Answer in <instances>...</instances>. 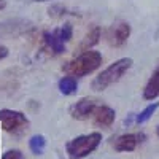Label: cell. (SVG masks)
I'll return each instance as SVG.
<instances>
[{
    "instance_id": "6da1fadb",
    "label": "cell",
    "mask_w": 159,
    "mask_h": 159,
    "mask_svg": "<svg viewBox=\"0 0 159 159\" xmlns=\"http://www.w3.org/2000/svg\"><path fill=\"white\" fill-rule=\"evenodd\" d=\"M102 61H103V57L99 51L86 49V51H81L73 59H70L69 62H65L62 70L70 76L81 78V76H86L92 72H96L102 65Z\"/></svg>"
},
{
    "instance_id": "7a4b0ae2",
    "label": "cell",
    "mask_w": 159,
    "mask_h": 159,
    "mask_svg": "<svg viewBox=\"0 0 159 159\" xmlns=\"http://www.w3.org/2000/svg\"><path fill=\"white\" fill-rule=\"evenodd\" d=\"M130 67H132V59L130 57H121V59L115 61L113 64H110L107 69H103L94 80H92L91 88L97 92L105 91L111 84L118 83L119 80L127 73V70Z\"/></svg>"
},
{
    "instance_id": "3957f363",
    "label": "cell",
    "mask_w": 159,
    "mask_h": 159,
    "mask_svg": "<svg viewBox=\"0 0 159 159\" xmlns=\"http://www.w3.org/2000/svg\"><path fill=\"white\" fill-rule=\"evenodd\" d=\"M102 142V134L100 132H89L84 135H78L67 142L65 145V151L70 159H83L94 153Z\"/></svg>"
},
{
    "instance_id": "277c9868",
    "label": "cell",
    "mask_w": 159,
    "mask_h": 159,
    "mask_svg": "<svg viewBox=\"0 0 159 159\" xmlns=\"http://www.w3.org/2000/svg\"><path fill=\"white\" fill-rule=\"evenodd\" d=\"M0 124L7 134L11 135H21L29 129V119L22 111L2 108L0 110Z\"/></svg>"
},
{
    "instance_id": "5b68a950",
    "label": "cell",
    "mask_w": 159,
    "mask_h": 159,
    "mask_svg": "<svg viewBox=\"0 0 159 159\" xmlns=\"http://www.w3.org/2000/svg\"><path fill=\"white\" fill-rule=\"evenodd\" d=\"M129 37H130V25L124 21L111 24L107 29V32H105V40H107V43L113 48L123 46L127 42Z\"/></svg>"
},
{
    "instance_id": "8992f818",
    "label": "cell",
    "mask_w": 159,
    "mask_h": 159,
    "mask_svg": "<svg viewBox=\"0 0 159 159\" xmlns=\"http://www.w3.org/2000/svg\"><path fill=\"white\" fill-rule=\"evenodd\" d=\"M97 105H99V100L92 99V97H83L70 107V116L73 119H76V121H86V119H91V116H92V113H94Z\"/></svg>"
},
{
    "instance_id": "52a82bcc",
    "label": "cell",
    "mask_w": 159,
    "mask_h": 159,
    "mask_svg": "<svg viewBox=\"0 0 159 159\" xmlns=\"http://www.w3.org/2000/svg\"><path fill=\"white\" fill-rule=\"evenodd\" d=\"M115 119H116V111L111 107H108V105H100V103L96 107L94 113L91 116L92 124L97 127H102V129L110 127L115 123Z\"/></svg>"
},
{
    "instance_id": "ba28073f",
    "label": "cell",
    "mask_w": 159,
    "mask_h": 159,
    "mask_svg": "<svg viewBox=\"0 0 159 159\" xmlns=\"http://www.w3.org/2000/svg\"><path fill=\"white\" fill-rule=\"evenodd\" d=\"M143 134H123L115 139L113 142V148L118 153H124V151H134L139 145L143 142Z\"/></svg>"
},
{
    "instance_id": "9c48e42d",
    "label": "cell",
    "mask_w": 159,
    "mask_h": 159,
    "mask_svg": "<svg viewBox=\"0 0 159 159\" xmlns=\"http://www.w3.org/2000/svg\"><path fill=\"white\" fill-rule=\"evenodd\" d=\"M157 97H159V64L143 88V99L145 100H154Z\"/></svg>"
},
{
    "instance_id": "30bf717a",
    "label": "cell",
    "mask_w": 159,
    "mask_h": 159,
    "mask_svg": "<svg viewBox=\"0 0 159 159\" xmlns=\"http://www.w3.org/2000/svg\"><path fill=\"white\" fill-rule=\"evenodd\" d=\"M45 42L54 54H61V52L65 51V42L62 40V37L59 34V29L52 30V32H46L45 34Z\"/></svg>"
},
{
    "instance_id": "8fae6325",
    "label": "cell",
    "mask_w": 159,
    "mask_h": 159,
    "mask_svg": "<svg viewBox=\"0 0 159 159\" xmlns=\"http://www.w3.org/2000/svg\"><path fill=\"white\" fill-rule=\"evenodd\" d=\"M59 89L64 96H72L78 91V81L75 76H70V75H65L59 80Z\"/></svg>"
},
{
    "instance_id": "7c38bea8",
    "label": "cell",
    "mask_w": 159,
    "mask_h": 159,
    "mask_svg": "<svg viewBox=\"0 0 159 159\" xmlns=\"http://www.w3.org/2000/svg\"><path fill=\"white\" fill-rule=\"evenodd\" d=\"M99 38H100V29L99 27H92L89 30V34L84 37L83 40V43H81V49L86 51V49H91V46H94L97 42H99Z\"/></svg>"
},
{
    "instance_id": "4fadbf2b",
    "label": "cell",
    "mask_w": 159,
    "mask_h": 159,
    "mask_svg": "<svg viewBox=\"0 0 159 159\" xmlns=\"http://www.w3.org/2000/svg\"><path fill=\"white\" fill-rule=\"evenodd\" d=\"M157 107H159V102H154V103H151V105H148L147 108H145L143 111H140L137 116H135V123L137 124H142V123H147L148 119L151 118V115L157 110Z\"/></svg>"
},
{
    "instance_id": "5bb4252c",
    "label": "cell",
    "mask_w": 159,
    "mask_h": 159,
    "mask_svg": "<svg viewBox=\"0 0 159 159\" xmlns=\"http://www.w3.org/2000/svg\"><path fill=\"white\" fill-rule=\"evenodd\" d=\"M29 147L35 154H42L45 150V137L43 135H34L29 142Z\"/></svg>"
},
{
    "instance_id": "9a60e30c",
    "label": "cell",
    "mask_w": 159,
    "mask_h": 159,
    "mask_svg": "<svg viewBox=\"0 0 159 159\" xmlns=\"http://www.w3.org/2000/svg\"><path fill=\"white\" fill-rule=\"evenodd\" d=\"M2 159H25V156L19 150H8L7 153H3Z\"/></svg>"
},
{
    "instance_id": "2e32d148",
    "label": "cell",
    "mask_w": 159,
    "mask_h": 159,
    "mask_svg": "<svg viewBox=\"0 0 159 159\" xmlns=\"http://www.w3.org/2000/svg\"><path fill=\"white\" fill-rule=\"evenodd\" d=\"M59 34H61L64 42H69V40L72 38V25L70 24H65L62 29H59Z\"/></svg>"
},
{
    "instance_id": "e0dca14e",
    "label": "cell",
    "mask_w": 159,
    "mask_h": 159,
    "mask_svg": "<svg viewBox=\"0 0 159 159\" xmlns=\"http://www.w3.org/2000/svg\"><path fill=\"white\" fill-rule=\"evenodd\" d=\"M7 56H8V48L3 46V45H0V61L5 59Z\"/></svg>"
},
{
    "instance_id": "ac0fdd59",
    "label": "cell",
    "mask_w": 159,
    "mask_h": 159,
    "mask_svg": "<svg viewBox=\"0 0 159 159\" xmlns=\"http://www.w3.org/2000/svg\"><path fill=\"white\" fill-rule=\"evenodd\" d=\"M5 7H7V2H5V0H0V11H2Z\"/></svg>"
},
{
    "instance_id": "d6986e66",
    "label": "cell",
    "mask_w": 159,
    "mask_h": 159,
    "mask_svg": "<svg viewBox=\"0 0 159 159\" xmlns=\"http://www.w3.org/2000/svg\"><path fill=\"white\" fill-rule=\"evenodd\" d=\"M34 2H49V0H34Z\"/></svg>"
},
{
    "instance_id": "ffe728a7",
    "label": "cell",
    "mask_w": 159,
    "mask_h": 159,
    "mask_svg": "<svg viewBox=\"0 0 159 159\" xmlns=\"http://www.w3.org/2000/svg\"><path fill=\"white\" fill-rule=\"evenodd\" d=\"M157 137H159V126H157Z\"/></svg>"
}]
</instances>
